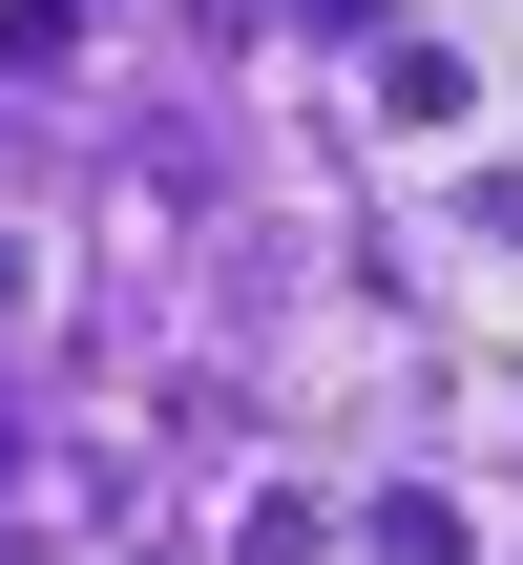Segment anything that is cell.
<instances>
[{"instance_id": "6da1fadb", "label": "cell", "mask_w": 523, "mask_h": 565, "mask_svg": "<svg viewBox=\"0 0 523 565\" xmlns=\"http://www.w3.org/2000/svg\"><path fill=\"white\" fill-rule=\"evenodd\" d=\"M377 147H482V63L461 42H398L377 63Z\"/></svg>"}, {"instance_id": "7a4b0ae2", "label": "cell", "mask_w": 523, "mask_h": 565, "mask_svg": "<svg viewBox=\"0 0 523 565\" xmlns=\"http://www.w3.org/2000/svg\"><path fill=\"white\" fill-rule=\"evenodd\" d=\"M356 545H377V565H482V503H461V482H377Z\"/></svg>"}, {"instance_id": "3957f363", "label": "cell", "mask_w": 523, "mask_h": 565, "mask_svg": "<svg viewBox=\"0 0 523 565\" xmlns=\"http://www.w3.org/2000/svg\"><path fill=\"white\" fill-rule=\"evenodd\" d=\"M21 273H42V252H21V231H0V315H21Z\"/></svg>"}]
</instances>
